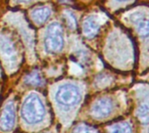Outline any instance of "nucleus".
Returning <instances> with one entry per match:
<instances>
[{"instance_id":"f257e3e1","label":"nucleus","mask_w":149,"mask_h":133,"mask_svg":"<svg viewBox=\"0 0 149 133\" xmlns=\"http://www.w3.org/2000/svg\"><path fill=\"white\" fill-rule=\"evenodd\" d=\"M21 116L24 121L29 125H36L40 123L45 116V108L40 98L31 93L24 99L22 108Z\"/></svg>"},{"instance_id":"f03ea898","label":"nucleus","mask_w":149,"mask_h":133,"mask_svg":"<svg viewBox=\"0 0 149 133\" xmlns=\"http://www.w3.org/2000/svg\"><path fill=\"white\" fill-rule=\"evenodd\" d=\"M64 34L60 24L53 22L47 27L45 36V48L49 53L60 52L64 48Z\"/></svg>"},{"instance_id":"7ed1b4c3","label":"nucleus","mask_w":149,"mask_h":133,"mask_svg":"<svg viewBox=\"0 0 149 133\" xmlns=\"http://www.w3.org/2000/svg\"><path fill=\"white\" fill-rule=\"evenodd\" d=\"M55 99L59 105L65 108H71L80 102L81 93L76 85L67 83L58 87L55 95Z\"/></svg>"},{"instance_id":"20e7f679","label":"nucleus","mask_w":149,"mask_h":133,"mask_svg":"<svg viewBox=\"0 0 149 133\" xmlns=\"http://www.w3.org/2000/svg\"><path fill=\"white\" fill-rule=\"evenodd\" d=\"M16 120V110L12 102L6 104L0 115V130L7 132L13 129Z\"/></svg>"},{"instance_id":"39448f33","label":"nucleus","mask_w":149,"mask_h":133,"mask_svg":"<svg viewBox=\"0 0 149 133\" xmlns=\"http://www.w3.org/2000/svg\"><path fill=\"white\" fill-rule=\"evenodd\" d=\"M113 101L109 98H103L97 100L91 110L92 115L96 118H107L113 112Z\"/></svg>"},{"instance_id":"423d86ee","label":"nucleus","mask_w":149,"mask_h":133,"mask_svg":"<svg viewBox=\"0 0 149 133\" xmlns=\"http://www.w3.org/2000/svg\"><path fill=\"white\" fill-rule=\"evenodd\" d=\"M100 25L99 20L96 17H89L84 21L83 32L86 37H87L88 38H92L97 34L100 29Z\"/></svg>"},{"instance_id":"0eeeda50","label":"nucleus","mask_w":149,"mask_h":133,"mask_svg":"<svg viewBox=\"0 0 149 133\" xmlns=\"http://www.w3.org/2000/svg\"><path fill=\"white\" fill-rule=\"evenodd\" d=\"M50 15H51V10L49 7L46 6L38 7L31 13L34 21L38 24H43L46 22L49 19Z\"/></svg>"},{"instance_id":"6e6552de","label":"nucleus","mask_w":149,"mask_h":133,"mask_svg":"<svg viewBox=\"0 0 149 133\" xmlns=\"http://www.w3.org/2000/svg\"><path fill=\"white\" fill-rule=\"evenodd\" d=\"M24 82L28 85L39 86L43 84V78L38 71H33L25 78Z\"/></svg>"},{"instance_id":"1a4fd4ad","label":"nucleus","mask_w":149,"mask_h":133,"mask_svg":"<svg viewBox=\"0 0 149 133\" xmlns=\"http://www.w3.org/2000/svg\"><path fill=\"white\" fill-rule=\"evenodd\" d=\"M110 133H132V128L128 123L121 122L114 125L111 128Z\"/></svg>"},{"instance_id":"9d476101","label":"nucleus","mask_w":149,"mask_h":133,"mask_svg":"<svg viewBox=\"0 0 149 133\" xmlns=\"http://www.w3.org/2000/svg\"><path fill=\"white\" fill-rule=\"evenodd\" d=\"M138 29L140 30V32L141 33V35L144 37H148V21L147 17H141V18H137L135 21Z\"/></svg>"},{"instance_id":"9b49d317","label":"nucleus","mask_w":149,"mask_h":133,"mask_svg":"<svg viewBox=\"0 0 149 133\" xmlns=\"http://www.w3.org/2000/svg\"><path fill=\"white\" fill-rule=\"evenodd\" d=\"M138 116H139L140 119L141 120V122H143L144 124H148V104H144L140 107V109L138 111Z\"/></svg>"},{"instance_id":"f8f14e48","label":"nucleus","mask_w":149,"mask_h":133,"mask_svg":"<svg viewBox=\"0 0 149 133\" xmlns=\"http://www.w3.org/2000/svg\"><path fill=\"white\" fill-rule=\"evenodd\" d=\"M72 133H99V132L92 126L82 124L76 126Z\"/></svg>"},{"instance_id":"ddd939ff","label":"nucleus","mask_w":149,"mask_h":133,"mask_svg":"<svg viewBox=\"0 0 149 133\" xmlns=\"http://www.w3.org/2000/svg\"><path fill=\"white\" fill-rule=\"evenodd\" d=\"M0 46H1V49H2V51H3V52L4 54H6L8 57H12V56L14 55L15 51H14V50H13V47H12V45H10V44H9L8 41H6V40H2Z\"/></svg>"},{"instance_id":"4468645a","label":"nucleus","mask_w":149,"mask_h":133,"mask_svg":"<svg viewBox=\"0 0 149 133\" xmlns=\"http://www.w3.org/2000/svg\"><path fill=\"white\" fill-rule=\"evenodd\" d=\"M17 2H20V3H27V2H30V1H32V0H16Z\"/></svg>"},{"instance_id":"2eb2a0df","label":"nucleus","mask_w":149,"mask_h":133,"mask_svg":"<svg viewBox=\"0 0 149 133\" xmlns=\"http://www.w3.org/2000/svg\"><path fill=\"white\" fill-rule=\"evenodd\" d=\"M119 1H129V0H119Z\"/></svg>"},{"instance_id":"dca6fc26","label":"nucleus","mask_w":149,"mask_h":133,"mask_svg":"<svg viewBox=\"0 0 149 133\" xmlns=\"http://www.w3.org/2000/svg\"><path fill=\"white\" fill-rule=\"evenodd\" d=\"M43 133H47V132H43Z\"/></svg>"}]
</instances>
